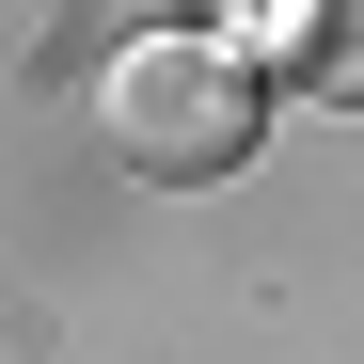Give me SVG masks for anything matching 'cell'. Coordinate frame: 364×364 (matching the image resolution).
Listing matches in <instances>:
<instances>
[{
    "mask_svg": "<svg viewBox=\"0 0 364 364\" xmlns=\"http://www.w3.org/2000/svg\"><path fill=\"white\" fill-rule=\"evenodd\" d=\"M301 80H317V95H364V0H317V32H301Z\"/></svg>",
    "mask_w": 364,
    "mask_h": 364,
    "instance_id": "cell-2",
    "label": "cell"
},
{
    "mask_svg": "<svg viewBox=\"0 0 364 364\" xmlns=\"http://www.w3.org/2000/svg\"><path fill=\"white\" fill-rule=\"evenodd\" d=\"M95 127L127 174H159V191H206V174L254 159L269 127V80H254V48H222V32H127L95 64Z\"/></svg>",
    "mask_w": 364,
    "mask_h": 364,
    "instance_id": "cell-1",
    "label": "cell"
}]
</instances>
